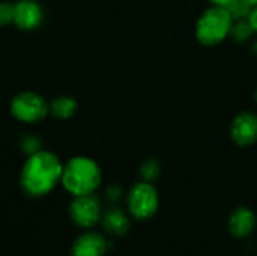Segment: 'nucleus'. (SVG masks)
Masks as SVG:
<instances>
[{
    "instance_id": "423d86ee",
    "label": "nucleus",
    "mask_w": 257,
    "mask_h": 256,
    "mask_svg": "<svg viewBox=\"0 0 257 256\" xmlns=\"http://www.w3.org/2000/svg\"><path fill=\"white\" fill-rule=\"evenodd\" d=\"M69 216L77 226L90 229L101 222L102 217L101 201L93 195L75 196V199L69 207Z\"/></svg>"
},
{
    "instance_id": "a211bd4d",
    "label": "nucleus",
    "mask_w": 257,
    "mask_h": 256,
    "mask_svg": "<svg viewBox=\"0 0 257 256\" xmlns=\"http://www.w3.org/2000/svg\"><path fill=\"white\" fill-rule=\"evenodd\" d=\"M212 6H220V8H227L230 11V6L236 3V0H209Z\"/></svg>"
},
{
    "instance_id": "9d476101",
    "label": "nucleus",
    "mask_w": 257,
    "mask_h": 256,
    "mask_svg": "<svg viewBox=\"0 0 257 256\" xmlns=\"http://www.w3.org/2000/svg\"><path fill=\"white\" fill-rule=\"evenodd\" d=\"M12 21L23 30L36 29L42 23V8L35 0H20L14 5Z\"/></svg>"
},
{
    "instance_id": "9b49d317",
    "label": "nucleus",
    "mask_w": 257,
    "mask_h": 256,
    "mask_svg": "<svg viewBox=\"0 0 257 256\" xmlns=\"http://www.w3.org/2000/svg\"><path fill=\"white\" fill-rule=\"evenodd\" d=\"M101 225L104 231L111 237H123L131 229L130 216L119 207H110L108 210L102 211Z\"/></svg>"
},
{
    "instance_id": "4be33fe9",
    "label": "nucleus",
    "mask_w": 257,
    "mask_h": 256,
    "mask_svg": "<svg viewBox=\"0 0 257 256\" xmlns=\"http://www.w3.org/2000/svg\"><path fill=\"white\" fill-rule=\"evenodd\" d=\"M254 100H256V103H257V89H256V92H254Z\"/></svg>"
},
{
    "instance_id": "f257e3e1",
    "label": "nucleus",
    "mask_w": 257,
    "mask_h": 256,
    "mask_svg": "<svg viewBox=\"0 0 257 256\" xmlns=\"http://www.w3.org/2000/svg\"><path fill=\"white\" fill-rule=\"evenodd\" d=\"M63 166L60 160L48 151L32 154L21 170V186L30 196H44L62 181Z\"/></svg>"
},
{
    "instance_id": "1a4fd4ad",
    "label": "nucleus",
    "mask_w": 257,
    "mask_h": 256,
    "mask_svg": "<svg viewBox=\"0 0 257 256\" xmlns=\"http://www.w3.org/2000/svg\"><path fill=\"white\" fill-rule=\"evenodd\" d=\"M110 247L108 240L99 232H86L80 235L71 249L72 256H104Z\"/></svg>"
},
{
    "instance_id": "0eeeda50",
    "label": "nucleus",
    "mask_w": 257,
    "mask_h": 256,
    "mask_svg": "<svg viewBox=\"0 0 257 256\" xmlns=\"http://www.w3.org/2000/svg\"><path fill=\"white\" fill-rule=\"evenodd\" d=\"M230 137L241 148L253 146L257 142V115L253 112L238 113L230 125Z\"/></svg>"
},
{
    "instance_id": "aec40b11",
    "label": "nucleus",
    "mask_w": 257,
    "mask_h": 256,
    "mask_svg": "<svg viewBox=\"0 0 257 256\" xmlns=\"http://www.w3.org/2000/svg\"><path fill=\"white\" fill-rule=\"evenodd\" d=\"M241 2H242V3H245L247 6H253V8L257 6V0H241Z\"/></svg>"
},
{
    "instance_id": "2eb2a0df",
    "label": "nucleus",
    "mask_w": 257,
    "mask_h": 256,
    "mask_svg": "<svg viewBox=\"0 0 257 256\" xmlns=\"http://www.w3.org/2000/svg\"><path fill=\"white\" fill-rule=\"evenodd\" d=\"M14 18V5L9 2L0 3V26H6Z\"/></svg>"
},
{
    "instance_id": "412c9836",
    "label": "nucleus",
    "mask_w": 257,
    "mask_h": 256,
    "mask_svg": "<svg viewBox=\"0 0 257 256\" xmlns=\"http://www.w3.org/2000/svg\"><path fill=\"white\" fill-rule=\"evenodd\" d=\"M253 51H254V54H257V41L253 44Z\"/></svg>"
},
{
    "instance_id": "4468645a",
    "label": "nucleus",
    "mask_w": 257,
    "mask_h": 256,
    "mask_svg": "<svg viewBox=\"0 0 257 256\" xmlns=\"http://www.w3.org/2000/svg\"><path fill=\"white\" fill-rule=\"evenodd\" d=\"M161 174V166L158 163V160L155 158H148L142 166H140V175L143 178V181H149L154 183Z\"/></svg>"
},
{
    "instance_id": "dca6fc26",
    "label": "nucleus",
    "mask_w": 257,
    "mask_h": 256,
    "mask_svg": "<svg viewBox=\"0 0 257 256\" xmlns=\"http://www.w3.org/2000/svg\"><path fill=\"white\" fill-rule=\"evenodd\" d=\"M21 145H23V149H24L26 152H29L30 155L39 151V140H38L36 137H33V136L24 137Z\"/></svg>"
},
{
    "instance_id": "f8f14e48",
    "label": "nucleus",
    "mask_w": 257,
    "mask_h": 256,
    "mask_svg": "<svg viewBox=\"0 0 257 256\" xmlns=\"http://www.w3.org/2000/svg\"><path fill=\"white\" fill-rule=\"evenodd\" d=\"M50 112L60 119H68L77 112V103L71 97H57L50 104Z\"/></svg>"
},
{
    "instance_id": "6ab92c4d",
    "label": "nucleus",
    "mask_w": 257,
    "mask_h": 256,
    "mask_svg": "<svg viewBox=\"0 0 257 256\" xmlns=\"http://www.w3.org/2000/svg\"><path fill=\"white\" fill-rule=\"evenodd\" d=\"M248 21H250V24L253 26L254 32H256V33H257V6H254V8H253V11L250 12Z\"/></svg>"
},
{
    "instance_id": "ddd939ff",
    "label": "nucleus",
    "mask_w": 257,
    "mask_h": 256,
    "mask_svg": "<svg viewBox=\"0 0 257 256\" xmlns=\"http://www.w3.org/2000/svg\"><path fill=\"white\" fill-rule=\"evenodd\" d=\"M253 33L256 32L248 20H238L236 23H233L230 30V36L235 42H245L253 36Z\"/></svg>"
},
{
    "instance_id": "6e6552de",
    "label": "nucleus",
    "mask_w": 257,
    "mask_h": 256,
    "mask_svg": "<svg viewBox=\"0 0 257 256\" xmlns=\"http://www.w3.org/2000/svg\"><path fill=\"white\" fill-rule=\"evenodd\" d=\"M256 213L245 205L236 207L227 219V231L235 240H247L256 229Z\"/></svg>"
},
{
    "instance_id": "39448f33",
    "label": "nucleus",
    "mask_w": 257,
    "mask_h": 256,
    "mask_svg": "<svg viewBox=\"0 0 257 256\" xmlns=\"http://www.w3.org/2000/svg\"><path fill=\"white\" fill-rule=\"evenodd\" d=\"M50 106L35 92H21L11 103V113L21 122H36L45 118Z\"/></svg>"
},
{
    "instance_id": "7ed1b4c3",
    "label": "nucleus",
    "mask_w": 257,
    "mask_h": 256,
    "mask_svg": "<svg viewBox=\"0 0 257 256\" xmlns=\"http://www.w3.org/2000/svg\"><path fill=\"white\" fill-rule=\"evenodd\" d=\"M233 15L227 8L211 6L196 23V38L202 45L214 47L230 36Z\"/></svg>"
},
{
    "instance_id": "20e7f679",
    "label": "nucleus",
    "mask_w": 257,
    "mask_h": 256,
    "mask_svg": "<svg viewBox=\"0 0 257 256\" xmlns=\"http://www.w3.org/2000/svg\"><path fill=\"white\" fill-rule=\"evenodd\" d=\"M128 214L139 222L152 219L160 208V196L155 186L149 181H139L131 186L126 195Z\"/></svg>"
},
{
    "instance_id": "f03ea898",
    "label": "nucleus",
    "mask_w": 257,
    "mask_h": 256,
    "mask_svg": "<svg viewBox=\"0 0 257 256\" xmlns=\"http://www.w3.org/2000/svg\"><path fill=\"white\" fill-rule=\"evenodd\" d=\"M101 180V169L92 158L75 157L63 166L62 184L74 196L93 195L99 187Z\"/></svg>"
},
{
    "instance_id": "f3484780",
    "label": "nucleus",
    "mask_w": 257,
    "mask_h": 256,
    "mask_svg": "<svg viewBox=\"0 0 257 256\" xmlns=\"http://www.w3.org/2000/svg\"><path fill=\"white\" fill-rule=\"evenodd\" d=\"M120 196H122L120 187H117V186L108 187V190H107V198L110 199V202H117V201L120 199Z\"/></svg>"
}]
</instances>
